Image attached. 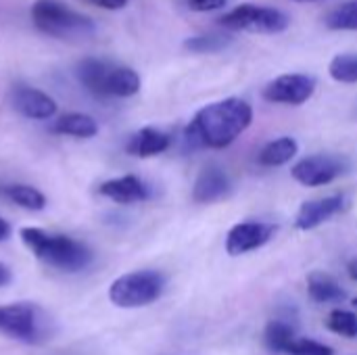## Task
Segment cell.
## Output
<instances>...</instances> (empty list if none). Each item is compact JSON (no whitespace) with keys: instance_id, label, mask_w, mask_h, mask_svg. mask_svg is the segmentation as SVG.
Wrapping results in <instances>:
<instances>
[{"instance_id":"cell-17","label":"cell","mask_w":357,"mask_h":355,"mask_svg":"<svg viewBox=\"0 0 357 355\" xmlns=\"http://www.w3.org/2000/svg\"><path fill=\"white\" fill-rule=\"evenodd\" d=\"M307 293L318 303H341L347 297L345 289H341V285L331 274L318 270L307 276Z\"/></svg>"},{"instance_id":"cell-30","label":"cell","mask_w":357,"mask_h":355,"mask_svg":"<svg viewBox=\"0 0 357 355\" xmlns=\"http://www.w3.org/2000/svg\"><path fill=\"white\" fill-rule=\"evenodd\" d=\"M8 236H10V224H8L6 220H2V218H0V243H2V241H6Z\"/></svg>"},{"instance_id":"cell-11","label":"cell","mask_w":357,"mask_h":355,"mask_svg":"<svg viewBox=\"0 0 357 355\" xmlns=\"http://www.w3.org/2000/svg\"><path fill=\"white\" fill-rule=\"evenodd\" d=\"M13 107L27 119H50L56 113V103L46 92L31 86H17L13 90Z\"/></svg>"},{"instance_id":"cell-16","label":"cell","mask_w":357,"mask_h":355,"mask_svg":"<svg viewBox=\"0 0 357 355\" xmlns=\"http://www.w3.org/2000/svg\"><path fill=\"white\" fill-rule=\"evenodd\" d=\"M140 90V75L132 69V67H121V65H113L107 84H105V98H128L138 94Z\"/></svg>"},{"instance_id":"cell-1","label":"cell","mask_w":357,"mask_h":355,"mask_svg":"<svg viewBox=\"0 0 357 355\" xmlns=\"http://www.w3.org/2000/svg\"><path fill=\"white\" fill-rule=\"evenodd\" d=\"M253 121V107L245 98H224L197 111L184 130V138L197 149H226Z\"/></svg>"},{"instance_id":"cell-32","label":"cell","mask_w":357,"mask_h":355,"mask_svg":"<svg viewBox=\"0 0 357 355\" xmlns=\"http://www.w3.org/2000/svg\"><path fill=\"white\" fill-rule=\"evenodd\" d=\"M295 2H318V0H295Z\"/></svg>"},{"instance_id":"cell-20","label":"cell","mask_w":357,"mask_h":355,"mask_svg":"<svg viewBox=\"0 0 357 355\" xmlns=\"http://www.w3.org/2000/svg\"><path fill=\"white\" fill-rule=\"evenodd\" d=\"M0 197H4L6 201L23 207V209H29V211H42L46 207V197L29 186V184H6V186H0Z\"/></svg>"},{"instance_id":"cell-2","label":"cell","mask_w":357,"mask_h":355,"mask_svg":"<svg viewBox=\"0 0 357 355\" xmlns=\"http://www.w3.org/2000/svg\"><path fill=\"white\" fill-rule=\"evenodd\" d=\"M19 236L40 262L59 272H82L94 259V253L86 243L65 234H48L42 228L25 226L19 230Z\"/></svg>"},{"instance_id":"cell-14","label":"cell","mask_w":357,"mask_h":355,"mask_svg":"<svg viewBox=\"0 0 357 355\" xmlns=\"http://www.w3.org/2000/svg\"><path fill=\"white\" fill-rule=\"evenodd\" d=\"M169 144H172L169 134H165V132H161L157 128H140L128 140L126 151L132 157L149 159V157H157V155L165 153L169 149Z\"/></svg>"},{"instance_id":"cell-3","label":"cell","mask_w":357,"mask_h":355,"mask_svg":"<svg viewBox=\"0 0 357 355\" xmlns=\"http://www.w3.org/2000/svg\"><path fill=\"white\" fill-rule=\"evenodd\" d=\"M56 333L50 314L31 301H17L0 305V335L27 343L42 345Z\"/></svg>"},{"instance_id":"cell-21","label":"cell","mask_w":357,"mask_h":355,"mask_svg":"<svg viewBox=\"0 0 357 355\" xmlns=\"http://www.w3.org/2000/svg\"><path fill=\"white\" fill-rule=\"evenodd\" d=\"M264 339H266V345L272 354H284L289 345L297 339L295 337V328L282 320H272L268 322L266 326V333H264Z\"/></svg>"},{"instance_id":"cell-33","label":"cell","mask_w":357,"mask_h":355,"mask_svg":"<svg viewBox=\"0 0 357 355\" xmlns=\"http://www.w3.org/2000/svg\"><path fill=\"white\" fill-rule=\"evenodd\" d=\"M354 305H356V308H357V297H356V299H354Z\"/></svg>"},{"instance_id":"cell-23","label":"cell","mask_w":357,"mask_h":355,"mask_svg":"<svg viewBox=\"0 0 357 355\" xmlns=\"http://www.w3.org/2000/svg\"><path fill=\"white\" fill-rule=\"evenodd\" d=\"M326 27L335 31H357V0H347L326 15Z\"/></svg>"},{"instance_id":"cell-13","label":"cell","mask_w":357,"mask_h":355,"mask_svg":"<svg viewBox=\"0 0 357 355\" xmlns=\"http://www.w3.org/2000/svg\"><path fill=\"white\" fill-rule=\"evenodd\" d=\"M230 190V180L226 172L218 165H207L195 180L192 186V201L195 203H213L226 197Z\"/></svg>"},{"instance_id":"cell-19","label":"cell","mask_w":357,"mask_h":355,"mask_svg":"<svg viewBox=\"0 0 357 355\" xmlns=\"http://www.w3.org/2000/svg\"><path fill=\"white\" fill-rule=\"evenodd\" d=\"M297 151H299L297 140L291 138V136H282V138H276V140L268 142V144L259 151L257 161H259V165H264V167H278V165L289 163V161L297 155Z\"/></svg>"},{"instance_id":"cell-10","label":"cell","mask_w":357,"mask_h":355,"mask_svg":"<svg viewBox=\"0 0 357 355\" xmlns=\"http://www.w3.org/2000/svg\"><path fill=\"white\" fill-rule=\"evenodd\" d=\"M345 207V197L343 195H333V197H324V199H316V201H305L295 218V228L301 232H310L318 226H322L324 222H328L331 218H335L337 213H341Z\"/></svg>"},{"instance_id":"cell-9","label":"cell","mask_w":357,"mask_h":355,"mask_svg":"<svg viewBox=\"0 0 357 355\" xmlns=\"http://www.w3.org/2000/svg\"><path fill=\"white\" fill-rule=\"evenodd\" d=\"M276 230L278 228L274 224H266V222L236 224L230 228V232L226 236V253L230 257H238V255L257 251L274 239Z\"/></svg>"},{"instance_id":"cell-7","label":"cell","mask_w":357,"mask_h":355,"mask_svg":"<svg viewBox=\"0 0 357 355\" xmlns=\"http://www.w3.org/2000/svg\"><path fill=\"white\" fill-rule=\"evenodd\" d=\"M318 80L310 73H282L264 88V98L276 105H303L316 92Z\"/></svg>"},{"instance_id":"cell-28","label":"cell","mask_w":357,"mask_h":355,"mask_svg":"<svg viewBox=\"0 0 357 355\" xmlns=\"http://www.w3.org/2000/svg\"><path fill=\"white\" fill-rule=\"evenodd\" d=\"M90 4L98 6V8H107V10H119L123 8L130 0H88Z\"/></svg>"},{"instance_id":"cell-6","label":"cell","mask_w":357,"mask_h":355,"mask_svg":"<svg viewBox=\"0 0 357 355\" xmlns=\"http://www.w3.org/2000/svg\"><path fill=\"white\" fill-rule=\"evenodd\" d=\"M218 23L224 29L230 31H247V33H266V36H274V33H282L289 27V17L272 6H261V4H238L232 10L224 13Z\"/></svg>"},{"instance_id":"cell-29","label":"cell","mask_w":357,"mask_h":355,"mask_svg":"<svg viewBox=\"0 0 357 355\" xmlns=\"http://www.w3.org/2000/svg\"><path fill=\"white\" fill-rule=\"evenodd\" d=\"M10 280H13V272H10V268H8L6 264H2V262H0V289H2V287H6V285H10Z\"/></svg>"},{"instance_id":"cell-4","label":"cell","mask_w":357,"mask_h":355,"mask_svg":"<svg viewBox=\"0 0 357 355\" xmlns=\"http://www.w3.org/2000/svg\"><path fill=\"white\" fill-rule=\"evenodd\" d=\"M33 25L56 40H84L96 31L94 21L61 0H36L31 4Z\"/></svg>"},{"instance_id":"cell-31","label":"cell","mask_w":357,"mask_h":355,"mask_svg":"<svg viewBox=\"0 0 357 355\" xmlns=\"http://www.w3.org/2000/svg\"><path fill=\"white\" fill-rule=\"evenodd\" d=\"M347 272H349V276H351V278L357 282V259H354V262L347 266Z\"/></svg>"},{"instance_id":"cell-22","label":"cell","mask_w":357,"mask_h":355,"mask_svg":"<svg viewBox=\"0 0 357 355\" xmlns=\"http://www.w3.org/2000/svg\"><path fill=\"white\" fill-rule=\"evenodd\" d=\"M232 42V38L224 31H209V33H201V36H192L184 42V48L197 54H211V52H220L224 48H228Z\"/></svg>"},{"instance_id":"cell-26","label":"cell","mask_w":357,"mask_h":355,"mask_svg":"<svg viewBox=\"0 0 357 355\" xmlns=\"http://www.w3.org/2000/svg\"><path fill=\"white\" fill-rule=\"evenodd\" d=\"M287 355H335V349L314 339H295L289 345Z\"/></svg>"},{"instance_id":"cell-25","label":"cell","mask_w":357,"mask_h":355,"mask_svg":"<svg viewBox=\"0 0 357 355\" xmlns=\"http://www.w3.org/2000/svg\"><path fill=\"white\" fill-rule=\"evenodd\" d=\"M328 331L345 339H357V314L347 310H333L326 320Z\"/></svg>"},{"instance_id":"cell-5","label":"cell","mask_w":357,"mask_h":355,"mask_svg":"<svg viewBox=\"0 0 357 355\" xmlns=\"http://www.w3.org/2000/svg\"><path fill=\"white\" fill-rule=\"evenodd\" d=\"M165 291V276L157 270H138L115 278L109 287V299L123 310L146 308Z\"/></svg>"},{"instance_id":"cell-8","label":"cell","mask_w":357,"mask_h":355,"mask_svg":"<svg viewBox=\"0 0 357 355\" xmlns=\"http://www.w3.org/2000/svg\"><path fill=\"white\" fill-rule=\"evenodd\" d=\"M347 169V161L337 155H310L297 161L291 169L293 178L303 186H326L343 176Z\"/></svg>"},{"instance_id":"cell-24","label":"cell","mask_w":357,"mask_h":355,"mask_svg":"<svg viewBox=\"0 0 357 355\" xmlns=\"http://www.w3.org/2000/svg\"><path fill=\"white\" fill-rule=\"evenodd\" d=\"M328 73L335 82L341 84H357V54L356 52H343L337 54L331 65Z\"/></svg>"},{"instance_id":"cell-27","label":"cell","mask_w":357,"mask_h":355,"mask_svg":"<svg viewBox=\"0 0 357 355\" xmlns=\"http://www.w3.org/2000/svg\"><path fill=\"white\" fill-rule=\"evenodd\" d=\"M186 4L197 10V13H205V10H218L226 6V0H186Z\"/></svg>"},{"instance_id":"cell-15","label":"cell","mask_w":357,"mask_h":355,"mask_svg":"<svg viewBox=\"0 0 357 355\" xmlns=\"http://www.w3.org/2000/svg\"><path fill=\"white\" fill-rule=\"evenodd\" d=\"M113 65L107 63V61H100V59H82L75 67V75L79 80V84L92 92L94 96H100L105 98V84H107V77L111 73Z\"/></svg>"},{"instance_id":"cell-18","label":"cell","mask_w":357,"mask_h":355,"mask_svg":"<svg viewBox=\"0 0 357 355\" xmlns=\"http://www.w3.org/2000/svg\"><path fill=\"white\" fill-rule=\"evenodd\" d=\"M52 132L73 138H92L98 134V123L86 113H65L52 123Z\"/></svg>"},{"instance_id":"cell-12","label":"cell","mask_w":357,"mask_h":355,"mask_svg":"<svg viewBox=\"0 0 357 355\" xmlns=\"http://www.w3.org/2000/svg\"><path fill=\"white\" fill-rule=\"evenodd\" d=\"M98 195L119 205H134L149 199V186L138 176H119L98 186Z\"/></svg>"}]
</instances>
